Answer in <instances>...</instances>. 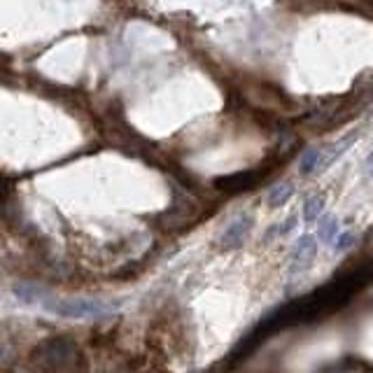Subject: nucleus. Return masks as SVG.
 I'll list each match as a JSON object with an SVG mask.
<instances>
[{"instance_id":"f257e3e1","label":"nucleus","mask_w":373,"mask_h":373,"mask_svg":"<svg viewBox=\"0 0 373 373\" xmlns=\"http://www.w3.org/2000/svg\"><path fill=\"white\" fill-rule=\"evenodd\" d=\"M324 150L322 147H313V150H308L304 157H301L299 161V170L304 175H310V173H317V170H322V163H324Z\"/></svg>"},{"instance_id":"f03ea898","label":"nucleus","mask_w":373,"mask_h":373,"mask_svg":"<svg viewBox=\"0 0 373 373\" xmlns=\"http://www.w3.org/2000/svg\"><path fill=\"white\" fill-rule=\"evenodd\" d=\"M250 224L252 220L250 217H240V220H236L234 224L229 227V231L224 234V245L227 247H234V245H238V242H242V238H245V234L250 231Z\"/></svg>"},{"instance_id":"7ed1b4c3","label":"nucleus","mask_w":373,"mask_h":373,"mask_svg":"<svg viewBox=\"0 0 373 373\" xmlns=\"http://www.w3.org/2000/svg\"><path fill=\"white\" fill-rule=\"evenodd\" d=\"M292 192H294V187L289 185V182H282V185H278L273 192H271V201H269V203L273 205V208H278V205H282L289 196H292Z\"/></svg>"},{"instance_id":"20e7f679","label":"nucleus","mask_w":373,"mask_h":373,"mask_svg":"<svg viewBox=\"0 0 373 373\" xmlns=\"http://www.w3.org/2000/svg\"><path fill=\"white\" fill-rule=\"evenodd\" d=\"M322 208H324V199H322V196H313V199L306 203V208H304L306 220H308V222H313L315 217H319V212H322Z\"/></svg>"},{"instance_id":"39448f33","label":"nucleus","mask_w":373,"mask_h":373,"mask_svg":"<svg viewBox=\"0 0 373 373\" xmlns=\"http://www.w3.org/2000/svg\"><path fill=\"white\" fill-rule=\"evenodd\" d=\"M336 231H339L336 222H324L322 227H319V238H322V240H331L336 236Z\"/></svg>"},{"instance_id":"423d86ee","label":"nucleus","mask_w":373,"mask_h":373,"mask_svg":"<svg viewBox=\"0 0 373 373\" xmlns=\"http://www.w3.org/2000/svg\"><path fill=\"white\" fill-rule=\"evenodd\" d=\"M366 170H369V173H373V152L369 154V159H366Z\"/></svg>"}]
</instances>
